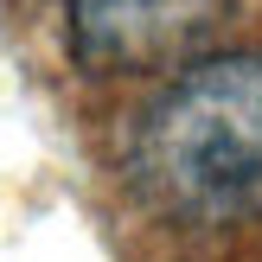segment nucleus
Listing matches in <instances>:
<instances>
[{"label": "nucleus", "mask_w": 262, "mask_h": 262, "mask_svg": "<svg viewBox=\"0 0 262 262\" xmlns=\"http://www.w3.org/2000/svg\"><path fill=\"white\" fill-rule=\"evenodd\" d=\"M128 173L173 224L262 217V51L186 64L135 122Z\"/></svg>", "instance_id": "nucleus-1"}, {"label": "nucleus", "mask_w": 262, "mask_h": 262, "mask_svg": "<svg viewBox=\"0 0 262 262\" xmlns=\"http://www.w3.org/2000/svg\"><path fill=\"white\" fill-rule=\"evenodd\" d=\"M71 51L90 71L179 64L237 13V0H64Z\"/></svg>", "instance_id": "nucleus-2"}]
</instances>
